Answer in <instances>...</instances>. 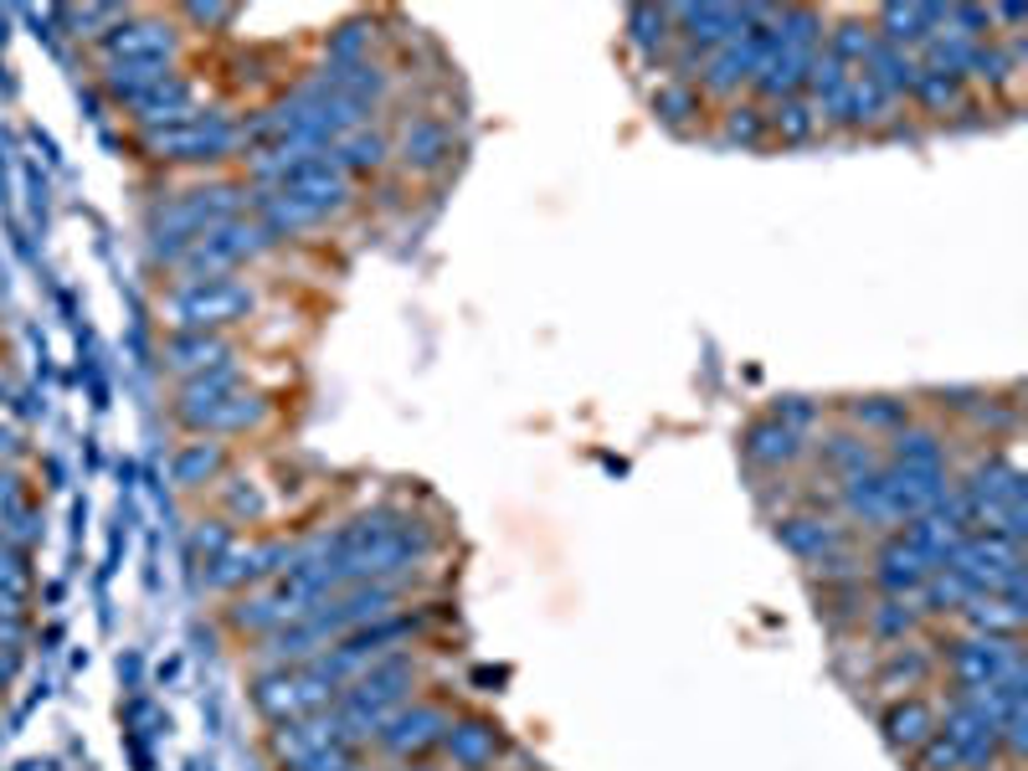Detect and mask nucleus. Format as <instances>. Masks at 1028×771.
<instances>
[{"label":"nucleus","mask_w":1028,"mask_h":771,"mask_svg":"<svg viewBox=\"0 0 1028 771\" xmlns=\"http://www.w3.org/2000/svg\"><path fill=\"white\" fill-rule=\"evenodd\" d=\"M242 309H253V288H242L232 278H186V288L175 298V314L180 324L191 330H206V324H227Z\"/></svg>","instance_id":"obj_1"},{"label":"nucleus","mask_w":1028,"mask_h":771,"mask_svg":"<svg viewBox=\"0 0 1028 771\" xmlns=\"http://www.w3.org/2000/svg\"><path fill=\"white\" fill-rule=\"evenodd\" d=\"M447 731H453V720H447L437 705H411V710H391L386 720H381L376 741H381L391 756H417V751H428V746H443Z\"/></svg>","instance_id":"obj_2"},{"label":"nucleus","mask_w":1028,"mask_h":771,"mask_svg":"<svg viewBox=\"0 0 1028 771\" xmlns=\"http://www.w3.org/2000/svg\"><path fill=\"white\" fill-rule=\"evenodd\" d=\"M885 731H890L894 746H905V751H921V746H926V741L936 735V710L926 705V699L905 694V699H900V705L885 715Z\"/></svg>","instance_id":"obj_3"},{"label":"nucleus","mask_w":1028,"mask_h":771,"mask_svg":"<svg viewBox=\"0 0 1028 771\" xmlns=\"http://www.w3.org/2000/svg\"><path fill=\"white\" fill-rule=\"evenodd\" d=\"M746 453H751V463H761V468H782V463L797 458V433L782 427V422H761V427H751V437H746Z\"/></svg>","instance_id":"obj_4"},{"label":"nucleus","mask_w":1028,"mask_h":771,"mask_svg":"<svg viewBox=\"0 0 1028 771\" xmlns=\"http://www.w3.org/2000/svg\"><path fill=\"white\" fill-rule=\"evenodd\" d=\"M443 751L458 761V767H484V761H494V751H499V735L488 731V725H458V731L443 735Z\"/></svg>","instance_id":"obj_5"},{"label":"nucleus","mask_w":1028,"mask_h":771,"mask_svg":"<svg viewBox=\"0 0 1028 771\" xmlns=\"http://www.w3.org/2000/svg\"><path fill=\"white\" fill-rule=\"evenodd\" d=\"M931 669H936V658H931V653L890 648V658H885V669H879V684H885V690H894V694H900V684H905V690H915V684H921V679H926Z\"/></svg>","instance_id":"obj_6"},{"label":"nucleus","mask_w":1028,"mask_h":771,"mask_svg":"<svg viewBox=\"0 0 1028 771\" xmlns=\"http://www.w3.org/2000/svg\"><path fill=\"white\" fill-rule=\"evenodd\" d=\"M216 468H221V448H216V442H191V448L180 453V463H175L180 484H201V478H212Z\"/></svg>","instance_id":"obj_7"},{"label":"nucleus","mask_w":1028,"mask_h":771,"mask_svg":"<svg viewBox=\"0 0 1028 771\" xmlns=\"http://www.w3.org/2000/svg\"><path fill=\"white\" fill-rule=\"evenodd\" d=\"M854 416L859 422H870V427H900L911 412H905L900 401H870V407H854Z\"/></svg>","instance_id":"obj_8"}]
</instances>
